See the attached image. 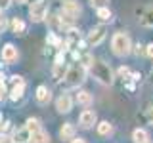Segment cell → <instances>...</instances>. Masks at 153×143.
Returning a JSON list of instances; mask_svg holds the SVG:
<instances>
[{
	"label": "cell",
	"mask_w": 153,
	"mask_h": 143,
	"mask_svg": "<svg viewBox=\"0 0 153 143\" xmlns=\"http://www.w3.org/2000/svg\"><path fill=\"white\" fill-rule=\"evenodd\" d=\"M90 73H92L94 78L98 80L100 84H103V86H111L113 80H115V74H113L111 67L105 63V61H102V59H94L92 67H90Z\"/></svg>",
	"instance_id": "6da1fadb"
},
{
	"label": "cell",
	"mask_w": 153,
	"mask_h": 143,
	"mask_svg": "<svg viewBox=\"0 0 153 143\" xmlns=\"http://www.w3.org/2000/svg\"><path fill=\"white\" fill-rule=\"evenodd\" d=\"M84 78H86V69L79 63V61H76L75 65H71L69 69H67V74H65V78H63V82H61V86H63L65 90H69V88H79V86L84 82Z\"/></svg>",
	"instance_id": "7a4b0ae2"
},
{
	"label": "cell",
	"mask_w": 153,
	"mask_h": 143,
	"mask_svg": "<svg viewBox=\"0 0 153 143\" xmlns=\"http://www.w3.org/2000/svg\"><path fill=\"white\" fill-rule=\"evenodd\" d=\"M132 42H130V36L126 32H115L113 38H111V50L117 57H124L128 54H132Z\"/></svg>",
	"instance_id": "3957f363"
},
{
	"label": "cell",
	"mask_w": 153,
	"mask_h": 143,
	"mask_svg": "<svg viewBox=\"0 0 153 143\" xmlns=\"http://www.w3.org/2000/svg\"><path fill=\"white\" fill-rule=\"evenodd\" d=\"M29 15H31V19L35 23L44 21L46 15H48V6H46L44 0H36V2H33L31 8H29Z\"/></svg>",
	"instance_id": "277c9868"
},
{
	"label": "cell",
	"mask_w": 153,
	"mask_h": 143,
	"mask_svg": "<svg viewBox=\"0 0 153 143\" xmlns=\"http://www.w3.org/2000/svg\"><path fill=\"white\" fill-rule=\"evenodd\" d=\"M105 36H107V27L105 25H96V27L90 29L88 36H86V42H88L90 46H100L105 40Z\"/></svg>",
	"instance_id": "5b68a950"
},
{
	"label": "cell",
	"mask_w": 153,
	"mask_h": 143,
	"mask_svg": "<svg viewBox=\"0 0 153 143\" xmlns=\"http://www.w3.org/2000/svg\"><path fill=\"white\" fill-rule=\"evenodd\" d=\"M61 12L67 13L69 17H79L80 12H82V8H80V4L76 2V0H63L61 2Z\"/></svg>",
	"instance_id": "8992f818"
},
{
	"label": "cell",
	"mask_w": 153,
	"mask_h": 143,
	"mask_svg": "<svg viewBox=\"0 0 153 143\" xmlns=\"http://www.w3.org/2000/svg\"><path fill=\"white\" fill-rule=\"evenodd\" d=\"M96 120H98V116H96V111H92V109H84L82 113L79 114V124L82 128H92L94 124H96Z\"/></svg>",
	"instance_id": "52a82bcc"
},
{
	"label": "cell",
	"mask_w": 153,
	"mask_h": 143,
	"mask_svg": "<svg viewBox=\"0 0 153 143\" xmlns=\"http://www.w3.org/2000/svg\"><path fill=\"white\" fill-rule=\"evenodd\" d=\"M17 57H19V54H17V48L13 46V44H4L2 46V61L4 63H13V61H17Z\"/></svg>",
	"instance_id": "ba28073f"
},
{
	"label": "cell",
	"mask_w": 153,
	"mask_h": 143,
	"mask_svg": "<svg viewBox=\"0 0 153 143\" xmlns=\"http://www.w3.org/2000/svg\"><path fill=\"white\" fill-rule=\"evenodd\" d=\"M56 109L59 113H69L73 109V99H71L69 94H61L59 97L56 99Z\"/></svg>",
	"instance_id": "9c48e42d"
},
{
	"label": "cell",
	"mask_w": 153,
	"mask_h": 143,
	"mask_svg": "<svg viewBox=\"0 0 153 143\" xmlns=\"http://www.w3.org/2000/svg\"><path fill=\"white\" fill-rule=\"evenodd\" d=\"M12 139H13V143H31V132L23 126L21 130H16V132H13Z\"/></svg>",
	"instance_id": "30bf717a"
},
{
	"label": "cell",
	"mask_w": 153,
	"mask_h": 143,
	"mask_svg": "<svg viewBox=\"0 0 153 143\" xmlns=\"http://www.w3.org/2000/svg\"><path fill=\"white\" fill-rule=\"evenodd\" d=\"M52 99V92L46 88V86H38L36 88V101L40 105H46L48 101Z\"/></svg>",
	"instance_id": "8fae6325"
},
{
	"label": "cell",
	"mask_w": 153,
	"mask_h": 143,
	"mask_svg": "<svg viewBox=\"0 0 153 143\" xmlns=\"http://www.w3.org/2000/svg\"><path fill=\"white\" fill-rule=\"evenodd\" d=\"M140 23H142L143 27H147V29H153V6H147V8L142 12Z\"/></svg>",
	"instance_id": "7c38bea8"
},
{
	"label": "cell",
	"mask_w": 153,
	"mask_h": 143,
	"mask_svg": "<svg viewBox=\"0 0 153 143\" xmlns=\"http://www.w3.org/2000/svg\"><path fill=\"white\" fill-rule=\"evenodd\" d=\"M59 137L61 139H75V126L71 122H65L59 130Z\"/></svg>",
	"instance_id": "4fadbf2b"
},
{
	"label": "cell",
	"mask_w": 153,
	"mask_h": 143,
	"mask_svg": "<svg viewBox=\"0 0 153 143\" xmlns=\"http://www.w3.org/2000/svg\"><path fill=\"white\" fill-rule=\"evenodd\" d=\"M132 139H134V143H147L149 141V133L143 130V128H136L132 132Z\"/></svg>",
	"instance_id": "5bb4252c"
},
{
	"label": "cell",
	"mask_w": 153,
	"mask_h": 143,
	"mask_svg": "<svg viewBox=\"0 0 153 143\" xmlns=\"http://www.w3.org/2000/svg\"><path fill=\"white\" fill-rule=\"evenodd\" d=\"M75 101L79 105H90L92 103V94L86 92V90H80V92H76V95H75Z\"/></svg>",
	"instance_id": "9a60e30c"
},
{
	"label": "cell",
	"mask_w": 153,
	"mask_h": 143,
	"mask_svg": "<svg viewBox=\"0 0 153 143\" xmlns=\"http://www.w3.org/2000/svg\"><path fill=\"white\" fill-rule=\"evenodd\" d=\"M79 42H80V35H79V31L71 27L69 31H67V44H69V46H76Z\"/></svg>",
	"instance_id": "2e32d148"
},
{
	"label": "cell",
	"mask_w": 153,
	"mask_h": 143,
	"mask_svg": "<svg viewBox=\"0 0 153 143\" xmlns=\"http://www.w3.org/2000/svg\"><path fill=\"white\" fill-rule=\"evenodd\" d=\"M31 143H50V136H48L44 130H40V132H36V133L31 136Z\"/></svg>",
	"instance_id": "e0dca14e"
},
{
	"label": "cell",
	"mask_w": 153,
	"mask_h": 143,
	"mask_svg": "<svg viewBox=\"0 0 153 143\" xmlns=\"http://www.w3.org/2000/svg\"><path fill=\"white\" fill-rule=\"evenodd\" d=\"M111 132H113V126L107 120H102V122L98 124V133H100V136L107 137V136H111Z\"/></svg>",
	"instance_id": "ac0fdd59"
},
{
	"label": "cell",
	"mask_w": 153,
	"mask_h": 143,
	"mask_svg": "<svg viewBox=\"0 0 153 143\" xmlns=\"http://www.w3.org/2000/svg\"><path fill=\"white\" fill-rule=\"evenodd\" d=\"M25 128L29 132H31V136L33 133H36V132H40L42 130V126H40V120H36V118H29V120L25 122Z\"/></svg>",
	"instance_id": "d6986e66"
},
{
	"label": "cell",
	"mask_w": 153,
	"mask_h": 143,
	"mask_svg": "<svg viewBox=\"0 0 153 143\" xmlns=\"http://www.w3.org/2000/svg\"><path fill=\"white\" fill-rule=\"evenodd\" d=\"M23 90H25V84L12 86V92H10V99H12V101H17V99H21V95H23Z\"/></svg>",
	"instance_id": "ffe728a7"
},
{
	"label": "cell",
	"mask_w": 153,
	"mask_h": 143,
	"mask_svg": "<svg viewBox=\"0 0 153 143\" xmlns=\"http://www.w3.org/2000/svg\"><path fill=\"white\" fill-rule=\"evenodd\" d=\"M65 74H67V69L63 67V63L54 67V80L56 82H61V78H65Z\"/></svg>",
	"instance_id": "44dd1931"
},
{
	"label": "cell",
	"mask_w": 153,
	"mask_h": 143,
	"mask_svg": "<svg viewBox=\"0 0 153 143\" xmlns=\"http://www.w3.org/2000/svg\"><path fill=\"white\" fill-rule=\"evenodd\" d=\"M12 31L16 32V35H23V32H25V23H23L19 17H16L12 21Z\"/></svg>",
	"instance_id": "7402d4cb"
},
{
	"label": "cell",
	"mask_w": 153,
	"mask_h": 143,
	"mask_svg": "<svg viewBox=\"0 0 153 143\" xmlns=\"http://www.w3.org/2000/svg\"><path fill=\"white\" fill-rule=\"evenodd\" d=\"M96 13H98V17L102 19V21H111V10L109 8H102V10H96Z\"/></svg>",
	"instance_id": "603a6c76"
},
{
	"label": "cell",
	"mask_w": 153,
	"mask_h": 143,
	"mask_svg": "<svg viewBox=\"0 0 153 143\" xmlns=\"http://www.w3.org/2000/svg\"><path fill=\"white\" fill-rule=\"evenodd\" d=\"M109 0H90V6L96 8V10H102V8H109L107 6Z\"/></svg>",
	"instance_id": "cb8c5ba5"
},
{
	"label": "cell",
	"mask_w": 153,
	"mask_h": 143,
	"mask_svg": "<svg viewBox=\"0 0 153 143\" xmlns=\"http://www.w3.org/2000/svg\"><path fill=\"white\" fill-rule=\"evenodd\" d=\"M6 97V86H4V80H0V101Z\"/></svg>",
	"instance_id": "d4e9b609"
},
{
	"label": "cell",
	"mask_w": 153,
	"mask_h": 143,
	"mask_svg": "<svg viewBox=\"0 0 153 143\" xmlns=\"http://www.w3.org/2000/svg\"><path fill=\"white\" fill-rule=\"evenodd\" d=\"M146 55L153 61V44H147V46H146Z\"/></svg>",
	"instance_id": "484cf974"
},
{
	"label": "cell",
	"mask_w": 153,
	"mask_h": 143,
	"mask_svg": "<svg viewBox=\"0 0 153 143\" xmlns=\"http://www.w3.org/2000/svg\"><path fill=\"white\" fill-rule=\"evenodd\" d=\"M12 84H13V86L23 84V78H21V76H17V74H13V76H12Z\"/></svg>",
	"instance_id": "4316f807"
},
{
	"label": "cell",
	"mask_w": 153,
	"mask_h": 143,
	"mask_svg": "<svg viewBox=\"0 0 153 143\" xmlns=\"http://www.w3.org/2000/svg\"><path fill=\"white\" fill-rule=\"evenodd\" d=\"M134 52H136L138 55H142V54H146V46H142V44H138V46H134Z\"/></svg>",
	"instance_id": "83f0119b"
},
{
	"label": "cell",
	"mask_w": 153,
	"mask_h": 143,
	"mask_svg": "<svg viewBox=\"0 0 153 143\" xmlns=\"http://www.w3.org/2000/svg\"><path fill=\"white\" fill-rule=\"evenodd\" d=\"M0 143H13L12 137H8L6 133H0Z\"/></svg>",
	"instance_id": "f1b7e54d"
},
{
	"label": "cell",
	"mask_w": 153,
	"mask_h": 143,
	"mask_svg": "<svg viewBox=\"0 0 153 143\" xmlns=\"http://www.w3.org/2000/svg\"><path fill=\"white\" fill-rule=\"evenodd\" d=\"M6 27H8L6 17H0V32H4V31H6Z\"/></svg>",
	"instance_id": "f546056e"
},
{
	"label": "cell",
	"mask_w": 153,
	"mask_h": 143,
	"mask_svg": "<svg viewBox=\"0 0 153 143\" xmlns=\"http://www.w3.org/2000/svg\"><path fill=\"white\" fill-rule=\"evenodd\" d=\"M10 4H12V0H0V10L10 8Z\"/></svg>",
	"instance_id": "4dcf8cb0"
},
{
	"label": "cell",
	"mask_w": 153,
	"mask_h": 143,
	"mask_svg": "<svg viewBox=\"0 0 153 143\" xmlns=\"http://www.w3.org/2000/svg\"><path fill=\"white\" fill-rule=\"evenodd\" d=\"M147 120H149V122L153 124V107H149V109H147Z\"/></svg>",
	"instance_id": "1f68e13d"
},
{
	"label": "cell",
	"mask_w": 153,
	"mask_h": 143,
	"mask_svg": "<svg viewBox=\"0 0 153 143\" xmlns=\"http://www.w3.org/2000/svg\"><path fill=\"white\" fill-rule=\"evenodd\" d=\"M71 143H86L84 137H75V139H71Z\"/></svg>",
	"instance_id": "d6a6232c"
},
{
	"label": "cell",
	"mask_w": 153,
	"mask_h": 143,
	"mask_svg": "<svg viewBox=\"0 0 153 143\" xmlns=\"http://www.w3.org/2000/svg\"><path fill=\"white\" fill-rule=\"evenodd\" d=\"M25 2H29V0H17V4H25Z\"/></svg>",
	"instance_id": "836d02e7"
},
{
	"label": "cell",
	"mask_w": 153,
	"mask_h": 143,
	"mask_svg": "<svg viewBox=\"0 0 153 143\" xmlns=\"http://www.w3.org/2000/svg\"><path fill=\"white\" fill-rule=\"evenodd\" d=\"M151 78H153V71H151Z\"/></svg>",
	"instance_id": "e575fe53"
},
{
	"label": "cell",
	"mask_w": 153,
	"mask_h": 143,
	"mask_svg": "<svg viewBox=\"0 0 153 143\" xmlns=\"http://www.w3.org/2000/svg\"><path fill=\"white\" fill-rule=\"evenodd\" d=\"M0 120H2V114H0Z\"/></svg>",
	"instance_id": "d590c367"
},
{
	"label": "cell",
	"mask_w": 153,
	"mask_h": 143,
	"mask_svg": "<svg viewBox=\"0 0 153 143\" xmlns=\"http://www.w3.org/2000/svg\"><path fill=\"white\" fill-rule=\"evenodd\" d=\"M147 143H151V141H147Z\"/></svg>",
	"instance_id": "8d00e7d4"
}]
</instances>
